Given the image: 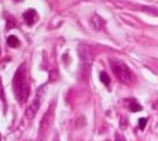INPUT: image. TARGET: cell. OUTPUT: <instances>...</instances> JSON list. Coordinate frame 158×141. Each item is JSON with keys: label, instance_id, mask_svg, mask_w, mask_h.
I'll return each instance as SVG.
<instances>
[{"label": "cell", "instance_id": "4", "mask_svg": "<svg viewBox=\"0 0 158 141\" xmlns=\"http://www.w3.org/2000/svg\"><path fill=\"white\" fill-rule=\"evenodd\" d=\"M43 96H44V91L43 89H39L36 92V96L34 98V101H32L29 107L26 109V113H25V115L27 119H32L35 117V114L38 113V110L40 109V105H42V101H43Z\"/></svg>", "mask_w": 158, "mask_h": 141}, {"label": "cell", "instance_id": "13", "mask_svg": "<svg viewBox=\"0 0 158 141\" xmlns=\"http://www.w3.org/2000/svg\"><path fill=\"white\" fill-rule=\"evenodd\" d=\"M0 141H2V135H0Z\"/></svg>", "mask_w": 158, "mask_h": 141}, {"label": "cell", "instance_id": "10", "mask_svg": "<svg viewBox=\"0 0 158 141\" xmlns=\"http://www.w3.org/2000/svg\"><path fill=\"white\" fill-rule=\"evenodd\" d=\"M147 123H148V118H140L139 119V128L144 130L147 127Z\"/></svg>", "mask_w": 158, "mask_h": 141}, {"label": "cell", "instance_id": "12", "mask_svg": "<svg viewBox=\"0 0 158 141\" xmlns=\"http://www.w3.org/2000/svg\"><path fill=\"white\" fill-rule=\"evenodd\" d=\"M115 141H124V140H122L119 136H117V140H115Z\"/></svg>", "mask_w": 158, "mask_h": 141}, {"label": "cell", "instance_id": "1", "mask_svg": "<svg viewBox=\"0 0 158 141\" xmlns=\"http://www.w3.org/2000/svg\"><path fill=\"white\" fill-rule=\"evenodd\" d=\"M30 80H29V74L26 64H22L19 68L16 70V74L13 77V92L19 104H25L30 97Z\"/></svg>", "mask_w": 158, "mask_h": 141}, {"label": "cell", "instance_id": "5", "mask_svg": "<svg viewBox=\"0 0 158 141\" xmlns=\"http://www.w3.org/2000/svg\"><path fill=\"white\" fill-rule=\"evenodd\" d=\"M123 104L127 106V109L130 110V111H132V113H136V111H140L143 107H141V105L136 101L135 98H126L123 101Z\"/></svg>", "mask_w": 158, "mask_h": 141}, {"label": "cell", "instance_id": "8", "mask_svg": "<svg viewBox=\"0 0 158 141\" xmlns=\"http://www.w3.org/2000/svg\"><path fill=\"white\" fill-rule=\"evenodd\" d=\"M6 43H8L9 47H13V48H17V47H19V40L15 35H10L8 38V40H6Z\"/></svg>", "mask_w": 158, "mask_h": 141}, {"label": "cell", "instance_id": "3", "mask_svg": "<svg viewBox=\"0 0 158 141\" xmlns=\"http://www.w3.org/2000/svg\"><path fill=\"white\" fill-rule=\"evenodd\" d=\"M55 105L56 102L53 101L52 105H49L48 110L45 111L43 115L40 123H39V133H38V140L39 141H45V139L48 137V133L52 124H53V118H55Z\"/></svg>", "mask_w": 158, "mask_h": 141}, {"label": "cell", "instance_id": "9", "mask_svg": "<svg viewBox=\"0 0 158 141\" xmlns=\"http://www.w3.org/2000/svg\"><path fill=\"white\" fill-rule=\"evenodd\" d=\"M100 79H101V82L105 84V85H109L110 84V78L106 73H101L100 74Z\"/></svg>", "mask_w": 158, "mask_h": 141}, {"label": "cell", "instance_id": "2", "mask_svg": "<svg viewBox=\"0 0 158 141\" xmlns=\"http://www.w3.org/2000/svg\"><path fill=\"white\" fill-rule=\"evenodd\" d=\"M109 62H110L111 70H113V74L121 83L126 84V85L132 84L135 77H134L132 71L130 70V68L126 64H124L123 61H121V60H117V58H111Z\"/></svg>", "mask_w": 158, "mask_h": 141}, {"label": "cell", "instance_id": "7", "mask_svg": "<svg viewBox=\"0 0 158 141\" xmlns=\"http://www.w3.org/2000/svg\"><path fill=\"white\" fill-rule=\"evenodd\" d=\"M91 23H92V26H94V29H96V30H102L105 22H104V19H101L100 17L96 15V16H94V18L91 19Z\"/></svg>", "mask_w": 158, "mask_h": 141}, {"label": "cell", "instance_id": "6", "mask_svg": "<svg viewBox=\"0 0 158 141\" xmlns=\"http://www.w3.org/2000/svg\"><path fill=\"white\" fill-rule=\"evenodd\" d=\"M36 18H38V13L34 9H29V10H26L23 13V19H25V22L27 23L29 26L34 23L36 21Z\"/></svg>", "mask_w": 158, "mask_h": 141}, {"label": "cell", "instance_id": "14", "mask_svg": "<svg viewBox=\"0 0 158 141\" xmlns=\"http://www.w3.org/2000/svg\"><path fill=\"white\" fill-rule=\"evenodd\" d=\"M56 141H57V139H56Z\"/></svg>", "mask_w": 158, "mask_h": 141}, {"label": "cell", "instance_id": "11", "mask_svg": "<svg viewBox=\"0 0 158 141\" xmlns=\"http://www.w3.org/2000/svg\"><path fill=\"white\" fill-rule=\"evenodd\" d=\"M143 10L152 13V15H154V16H158V9H156V8H148V6H144Z\"/></svg>", "mask_w": 158, "mask_h": 141}]
</instances>
